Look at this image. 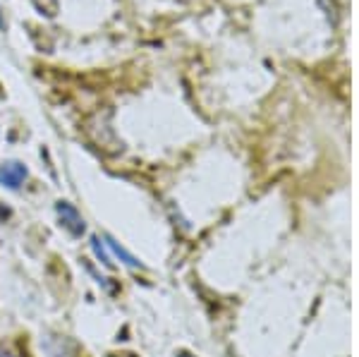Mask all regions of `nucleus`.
Segmentation results:
<instances>
[{"label":"nucleus","mask_w":359,"mask_h":357,"mask_svg":"<svg viewBox=\"0 0 359 357\" xmlns=\"http://www.w3.org/2000/svg\"><path fill=\"white\" fill-rule=\"evenodd\" d=\"M55 214H57V218H60V226L65 228L72 238H82L84 230H86V223H84L82 214H79V211L74 209L69 201H57Z\"/></svg>","instance_id":"nucleus-1"},{"label":"nucleus","mask_w":359,"mask_h":357,"mask_svg":"<svg viewBox=\"0 0 359 357\" xmlns=\"http://www.w3.org/2000/svg\"><path fill=\"white\" fill-rule=\"evenodd\" d=\"M29 170L25 163H20V161H5L3 166H0V185L8 187V189H20L25 185Z\"/></svg>","instance_id":"nucleus-2"},{"label":"nucleus","mask_w":359,"mask_h":357,"mask_svg":"<svg viewBox=\"0 0 359 357\" xmlns=\"http://www.w3.org/2000/svg\"><path fill=\"white\" fill-rule=\"evenodd\" d=\"M103 240H106V247H108V250H111L113 255L118 257L123 264H127L130 269H142V262H139V259H137L135 255H130V252H127L125 247L118 243V240H113L111 235H103Z\"/></svg>","instance_id":"nucleus-3"},{"label":"nucleus","mask_w":359,"mask_h":357,"mask_svg":"<svg viewBox=\"0 0 359 357\" xmlns=\"http://www.w3.org/2000/svg\"><path fill=\"white\" fill-rule=\"evenodd\" d=\"M91 250H94V255H96L98 259H101V264H103V267L113 269V262H111V257L106 255V250H103L101 238H91Z\"/></svg>","instance_id":"nucleus-4"},{"label":"nucleus","mask_w":359,"mask_h":357,"mask_svg":"<svg viewBox=\"0 0 359 357\" xmlns=\"http://www.w3.org/2000/svg\"><path fill=\"white\" fill-rule=\"evenodd\" d=\"M0 32H5V15H3V8H0Z\"/></svg>","instance_id":"nucleus-5"},{"label":"nucleus","mask_w":359,"mask_h":357,"mask_svg":"<svg viewBox=\"0 0 359 357\" xmlns=\"http://www.w3.org/2000/svg\"><path fill=\"white\" fill-rule=\"evenodd\" d=\"M0 357H15L10 350H5V348H0Z\"/></svg>","instance_id":"nucleus-6"},{"label":"nucleus","mask_w":359,"mask_h":357,"mask_svg":"<svg viewBox=\"0 0 359 357\" xmlns=\"http://www.w3.org/2000/svg\"><path fill=\"white\" fill-rule=\"evenodd\" d=\"M180 357H189V355H184V353H182V355H180Z\"/></svg>","instance_id":"nucleus-7"},{"label":"nucleus","mask_w":359,"mask_h":357,"mask_svg":"<svg viewBox=\"0 0 359 357\" xmlns=\"http://www.w3.org/2000/svg\"><path fill=\"white\" fill-rule=\"evenodd\" d=\"M0 96H3V91H0Z\"/></svg>","instance_id":"nucleus-8"}]
</instances>
